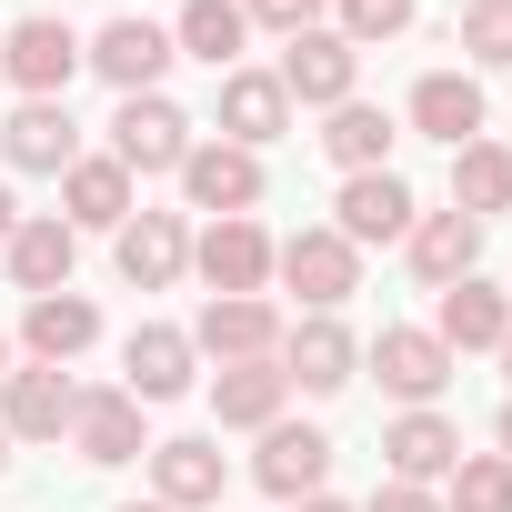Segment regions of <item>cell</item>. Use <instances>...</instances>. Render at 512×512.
<instances>
[{"mask_svg": "<svg viewBox=\"0 0 512 512\" xmlns=\"http://www.w3.org/2000/svg\"><path fill=\"white\" fill-rule=\"evenodd\" d=\"M241 41H251L241 0H181V21H171V51H191L211 71H241Z\"/></svg>", "mask_w": 512, "mask_h": 512, "instance_id": "cell-28", "label": "cell"}, {"mask_svg": "<svg viewBox=\"0 0 512 512\" xmlns=\"http://www.w3.org/2000/svg\"><path fill=\"white\" fill-rule=\"evenodd\" d=\"M11 231H21V201H11V191H0V251H11Z\"/></svg>", "mask_w": 512, "mask_h": 512, "instance_id": "cell-36", "label": "cell"}, {"mask_svg": "<svg viewBox=\"0 0 512 512\" xmlns=\"http://www.w3.org/2000/svg\"><path fill=\"white\" fill-rule=\"evenodd\" d=\"M272 272H282V282H292L312 312H342V302L362 292V251H352V241L322 221V231H292V241L272 251Z\"/></svg>", "mask_w": 512, "mask_h": 512, "instance_id": "cell-2", "label": "cell"}, {"mask_svg": "<svg viewBox=\"0 0 512 512\" xmlns=\"http://www.w3.org/2000/svg\"><path fill=\"white\" fill-rule=\"evenodd\" d=\"M71 382L51 372V362H31V372H11V382H0V432H11V442H61L71 432Z\"/></svg>", "mask_w": 512, "mask_h": 512, "instance_id": "cell-11", "label": "cell"}, {"mask_svg": "<svg viewBox=\"0 0 512 512\" xmlns=\"http://www.w3.org/2000/svg\"><path fill=\"white\" fill-rule=\"evenodd\" d=\"M191 272L211 282V302H241V292H262V282H272V231L251 221V211H241V221H211V231L191 241Z\"/></svg>", "mask_w": 512, "mask_h": 512, "instance_id": "cell-4", "label": "cell"}, {"mask_svg": "<svg viewBox=\"0 0 512 512\" xmlns=\"http://www.w3.org/2000/svg\"><path fill=\"white\" fill-rule=\"evenodd\" d=\"M0 472H11V432H0Z\"/></svg>", "mask_w": 512, "mask_h": 512, "instance_id": "cell-41", "label": "cell"}, {"mask_svg": "<svg viewBox=\"0 0 512 512\" xmlns=\"http://www.w3.org/2000/svg\"><path fill=\"white\" fill-rule=\"evenodd\" d=\"M282 402H292V372L282 362H221V382H211V412L231 432H272Z\"/></svg>", "mask_w": 512, "mask_h": 512, "instance_id": "cell-21", "label": "cell"}, {"mask_svg": "<svg viewBox=\"0 0 512 512\" xmlns=\"http://www.w3.org/2000/svg\"><path fill=\"white\" fill-rule=\"evenodd\" d=\"M221 131H231L241 151L282 141V131H292V91H282L272 71H221Z\"/></svg>", "mask_w": 512, "mask_h": 512, "instance_id": "cell-20", "label": "cell"}, {"mask_svg": "<svg viewBox=\"0 0 512 512\" xmlns=\"http://www.w3.org/2000/svg\"><path fill=\"white\" fill-rule=\"evenodd\" d=\"M0 382H11V342H0Z\"/></svg>", "mask_w": 512, "mask_h": 512, "instance_id": "cell-40", "label": "cell"}, {"mask_svg": "<svg viewBox=\"0 0 512 512\" xmlns=\"http://www.w3.org/2000/svg\"><path fill=\"white\" fill-rule=\"evenodd\" d=\"M382 462H392V482H422V492H432V482L462 462V432H452L442 412H402V422L382 432Z\"/></svg>", "mask_w": 512, "mask_h": 512, "instance_id": "cell-25", "label": "cell"}, {"mask_svg": "<svg viewBox=\"0 0 512 512\" xmlns=\"http://www.w3.org/2000/svg\"><path fill=\"white\" fill-rule=\"evenodd\" d=\"M402 251H412V282L452 292V282H472V262H482V221H472V211H412Z\"/></svg>", "mask_w": 512, "mask_h": 512, "instance_id": "cell-7", "label": "cell"}, {"mask_svg": "<svg viewBox=\"0 0 512 512\" xmlns=\"http://www.w3.org/2000/svg\"><path fill=\"white\" fill-rule=\"evenodd\" d=\"M181 272H191V231H181V211H131V221H121V282L161 292V282H181Z\"/></svg>", "mask_w": 512, "mask_h": 512, "instance_id": "cell-13", "label": "cell"}, {"mask_svg": "<svg viewBox=\"0 0 512 512\" xmlns=\"http://www.w3.org/2000/svg\"><path fill=\"white\" fill-rule=\"evenodd\" d=\"M191 352H211V362H282V312H272L262 292H241V302H201Z\"/></svg>", "mask_w": 512, "mask_h": 512, "instance_id": "cell-8", "label": "cell"}, {"mask_svg": "<svg viewBox=\"0 0 512 512\" xmlns=\"http://www.w3.org/2000/svg\"><path fill=\"white\" fill-rule=\"evenodd\" d=\"M181 191H191V211H211V221H241L251 201H262V151H241V141H191V161H181Z\"/></svg>", "mask_w": 512, "mask_h": 512, "instance_id": "cell-5", "label": "cell"}, {"mask_svg": "<svg viewBox=\"0 0 512 512\" xmlns=\"http://www.w3.org/2000/svg\"><path fill=\"white\" fill-rule=\"evenodd\" d=\"M392 111H372V101H342L332 111V131H322V151L342 161V171H392Z\"/></svg>", "mask_w": 512, "mask_h": 512, "instance_id": "cell-30", "label": "cell"}, {"mask_svg": "<svg viewBox=\"0 0 512 512\" xmlns=\"http://www.w3.org/2000/svg\"><path fill=\"white\" fill-rule=\"evenodd\" d=\"M352 362H362V342H352L332 312H312L302 332H282V372H292V392H342Z\"/></svg>", "mask_w": 512, "mask_h": 512, "instance_id": "cell-18", "label": "cell"}, {"mask_svg": "<svg viewBox=\"0 0 512 512\" xmlns=\"http://www.w3.org/2000/svg\"><path fill=\"white\" fill-rule=\"evenodd\" d=\"M21 342H31V362L61 372V362H81V352L101 342V312H91L81 292H41V302L21 312Z\"/></svg>", "mask_w": 512, "mask_h": 512, "instance_id": "cell-23", "label": "cell"}, {"mask_svg": "<svg viewBox=\"0 0 512 512\" xmlns=\"http://www.w3.org/2000/svg\"><path fill=\"white\" fill-rule=\"evenodd\" d=\"M502 462H512V412H502Z\"/></svg>", "mask_w": 512, "mask_h": 512, "instance_id": "cell-38", "label": "cell"}, {"mask_svg": "<svg viewBox=\"0 0 512 512\" xmlns=\"http://www.w3.org/2000/svg\"><path fill=\"white\" fill-rule=\"evenodd\" d=\"M111 161H121V171H181V161H191V111L161 101V91H131V101L111 111Z\"/></svg>", "mask_w": 512, "mask_h": 512, "instance_id": "cell-1", "label": "cell"}, {"mask_svg": "<svg viewBox=\"0 0 512 512\" xmlns=\"http://www.w3.org/2000/svg\"><path fill=\"white\" fill-rule=\"evenodd\" d=\"M462 51L492 61V71H512V0H472V11H462Z\"/></svg>", "mask_w": 512, "mask_h": 512, "instance_id": "cell-32", "label": "cell"}, {"mask_svg": "<svg viewBox=\"0 0 512 512\" xmlns=\"http://www.w3.org/2000/svg\"><path fill=\"white\" fill-rule=\"evenodd\" d=\"M71 442H81V462H101V472L151 452V442H141V402H131V392H81V402H71Z\"/></svg>", "mask_w": 512, "mask_h": 512, "instance_id": "cell-19", "label": "cell"}, {"mask_svg": "<svg viewBox=\"0 0 512 512\" xmlns=\"http://www.w3.org/2000/svg\"><path fill=\"white\" fill-rule=\"evenodd\" d=\"M61 221H71V231H121V221H131V171H121L111 151H81V161L61 171Z\"/></svg>", "mask_w": 512, "mask_h": 512, "instance_id": "cell-12", "label": "cell"}, {"mask_svg": "<svg viewBox=\"0 0 512 512\" xmlns=\"http://www.w3.org/2000/svg\"><path fill=\"white\" fill-rule=\"evenodd\" d=\"M121 372H131V382H121L131 402H181V392H191V332L141 322V332H131V352H121Z\"/></svg>", "mask_w": 512, "mask_h": 512, "instance_id": "cell-17", "label": "cell"}, {"mask_svg": "<svg viewBox=\"0 0 512 512\" xmlns=\"http://www.w3.org/2000/svg\"><path fill=\"white\" fill-rule=\"evenodd\" d=\"M412 131H432V141H482V81L472 71H422L412 81Z\"/></svg>", "mask_w": 512, "mask_h": 512, "instance_id": "cell-22", "label": "cell"}, {"mask_svg": "<svg viewBox=\"0 0 512 512\" xmlns=\"http://www.w3.org/2000/svg\"><path fill=\"white\" fill-rule=\"evenodd\" d=\"M502 332H512V302L492 282H452L442 292V322H432L442 352H502Z\"/></svg>", "mask_w": 512, "mask_h": 512, "instance_id": "cell-26", "label": "cell"}, {"mask_svg": "<svg viewBox=\"0 0 512 512\" xmlns=\"http://www.w3.org/2000/svg\"><path fill=\"white\" fill-rule=\"evenodd\" d=\"M241 21H262V31L302 41V31H322V0H241Z\"/></svg>", "mask_w": 512, "mask_h": 512, "instance_id": "cell-34", "label": "cell"}, {"mask_svg": "<svg viewBox=\"0 0 512 512\" xmlns=\"http://www.w3.org/2000/svg\"><path fill=\"white\" fill-rule=\"evenodd\" d=\"M372 372H382V392H402L412 412H432V392L452 382V352H442L432 332H382V342H372Z\"/></svg>", "mask_w": 512, "mask_h": 512, "instance_id": "cell-24", "label": "cell"}, {"mask_svg": "<svg viewBox=\"0 0 512 512\" xmlns=\"http://www.w3.org/2000/svg\"><path fill=\"white\" fill-rule=\"evenodd\" d=\"M71 262H81V231L61 221V211H31L21 231H11V282L41 302V292H71Z\"/></svg>", "mask_w": 512, "mask_h": 512, "instance_id": "cell-14", "label": "cell"}, {"mask_svg": "<svg viewBox=\"0 0 512 512\" xmlns=\"http://www.w3.org/2000/svg\"><path fill=\"white\" fill-rule=\"evenodd\" d=\"M0 151H11V171H71V161H81L71 101H21L11 121H0Z\"/></svg>", "mask_w": 512, "mask_h": 512, "instance_id": "cell-15", "label": "cell"}, {"mask_svg": "<svg viewBox=\"0 0 512 512\" xmlns=\"http://www.w3.org/2000/svg\"><path fill=\"white\" fill-rule=\"evenodd\" d=\"M292 101H312V111H342L352 101V81H362V51L342 41V31H302L292 51H282V71H272Z\"/></svg>", "mask_w": 512, "mask_h": 512, "instance_id": "cell-6", "label": "cell"}, {"mask_svg": "<svg viewBox=\"0 0 512 512\" xmlns=\"http://www.w3.org/2000/svg\"><path fill=\"white\" fill-rule=\"evenodd\" d=\"M362 512H442V502H432V492H422V482H382V492H372V502H362Z\"/></svg>", "mask_w": 512, "mask_h": 512, "instance_id": "cell-35", "label": "cell"}, {"mask_svg": "<svg viewBox=\"0 0 512 512\" xmlns=\"http://www.w3.org/2000/svg\"><path fill=\"white\" fill-rule=\"evenodd\" d=\"M251 482H262L272 502H312V492L332 482V442H322L312 422H272V432H262V462H251Z\"/></svg>", "mask_w": 512, "mask_h": 512, "instance_id": "cell-9", "label": "cell"}, {"mask_svg": "<svg viewBox=\"0 0 512 512\" xmlns=\"http://www.w3.org/2000/svg\"><path fill=\"white\" fill-rule=\"evenodd\" d=\"M121 512H171V502H121Z\"/></svg>", "mask_w": 512, "mask_h": 512, "instance_id": "cell-39", "label": "cell"}, {"mask_svg": "<svg viewBox=\"0 0 512 512\" xmlns=\"http://www.w3.org/2000/svg\"><path fill=\"white\" fill-rule=\"evenodd\" d=\"M151 502H171V512H201V502H221V452L191 432V442H151Z\"/></svg>", "mask_w": 512, "mask_h": 512, "instance_id": "cell-27", "label": "cell"}, {"mask_svg": "<svg viewBox=\"0 0 512 512\" xmlns=\"http://www.w3.org/2000/svg\"><path fill=\"white\" fill-rule=\"evenodd\" d=\"M302 512H352V502H332V492H312V502H302Z\"/></svg>", "mask_w": 512, "mask_h": 512, "instance_id": "cell-37", "label": "cell"}, {"mask_svg": "<svg viewBox=\"0 0 512 512\" xmlns=\"http://www.w3.org/2000/svg\"><path fill=\"white\" fill-rule=\"evenodd\" d=\"M0 71H11L21 81V101H61L71 91V71H81V31L71 21H11V31H0Z\"/></svg>", "mask_w": 512, "mask_h": 512, "instance_id": "cell-3", "label": "cell"}, {"mask_svg": "<svg viewBox=\"0 0 512 512\" xmlns=\"http://www.w3.org/2000/svg\"><path fill=\"white\" fill-rule=\"evenodd\" d=\"M452 211H472V221L512 211V151L502 141H462L452 151Z\"/></svg>", "mask_w": 512, "mask_h": 512, "instance_id": "cell-29", "label": "cell"}, {"mask_svg": "<svg viewBox=\"0 0 512 512\" xmlns=\"http://www.w3.org/2000/svg\"><path fill=\"white\" fill-rule=\"evenodd\" d=\"M332 231H342L352 251H362V241H402V231H412V191H402V171H352Z\"/></svg>", "mask_w": 512, "mask_h": 512, "instance_id": "cell-16", "label": "cell"}, {"mask_svg": "<svg viewBox=\"0 0 512 512\" xmlns=\"http://www.w3.org/2000/svg\"><path fill=\"white\" fill-rule=\"evenodd\" d=\"M502 372H512V332H502Z\"/></svg>", "mask_w": 512, "mask_h": 512, "instance_id": "cell-42", "label": "cell"}, {"mask_svg": "<svg viewBox=\"0 0 512 512\" xmlns=\"http://www.w3.org/2000/svg\"><path fill=\"white\" fill-rule=\"evenodd\" d=\"M81 61H91V71H101V81L131 101V91H161V71H171L181 51H171V31H161V21H111V31H101Z\"/></svg>", "mask_w": 512, "mask_h": 512, "instance_id": "cell-10", "label": "cell"}, {"mask_svg": "<svg viewBox=\"0 0 512 512\" xmlns=\"http://www.w3.org/2000/svg\"><path fill=\"white\" fill-rule=\"evenodd\" d=\"M412 11L422 0H342V41L362 51V41H392V31H412Z\"/></svg>", "mask_w": 512, "mask_h": 512, "instance_id": "cell-33", "label": "cell"}, {"mask_svg": "<svg viewBox=\"0 0 512 512\" xmlns=\"http://www.w3.org/2000/svg\"><path fill=\"white\" fill-rule=\"evenodd\" d=\"M442 482H452V512H512V462L502 452H462Z\"/></svg>", "mask_w": 512, "mask_h": 512, "instance_id": "cell-31", "label": "cell"}]
</instances>
